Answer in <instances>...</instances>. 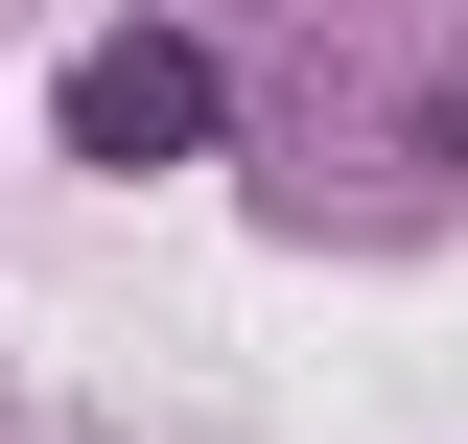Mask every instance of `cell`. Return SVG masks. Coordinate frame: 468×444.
Listing matches in <instances>:
<instances>
[{"mask_svg": "<svg viewBox=\"0 0 468 444\" xmlns=\"http://www.w3.org/2000/svg\"><path fill=\"white\" fill-rule=\"evenodd\" d=\"M211 48H187V24H117V48H70V164H187V141H211Z\"/></svg>", "mask_w": 468, "mask_h": 444, "instance_id": "obj_1", "label": "cell"}]
</instances>
